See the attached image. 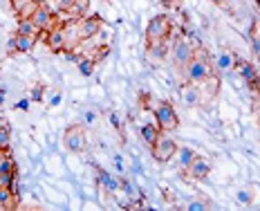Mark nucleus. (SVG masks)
Masks as SVG:
<instances>
[{
  "instance_id": "obj_19",
  "label": "nucleus",
  "mask_w": 260,
  "mask_h": 211,
  "mask_svg": "<svg viewBox=\"0 0 260 211\" xmlns=\"http://www.w3.org/2000/svg\"><path fill=\"white\" fill-rule=\"evenodd\" d=\"M94 66H96V61L90 56V54L88 56H81L77 61V68H79L81 77H92V74H94Z\"/></svg>"
},
{
  "instance_id": "obj_23",
  "label": "nucleus",
  "mask_w": 260,
  "mask_h": 211,
  "mask_svg": "<svg viewBox=\"0 0 260 211\" xmlns=\"http://www.w3.org/2000/svg\"><path fill=\"white\" fill-rule=\"evenodd\" d=\"M9 142H12L9 124L7 122H0V148H9Z\"/></svg>"
},
{
  "instance_id": "obj_28",
  "label": "nucleus",
  "mask_w": 260,
  "mask_h": 211,
  "mask_svg": "<svg viewBox=\"0 0 260 211\" xmlns=\"http://www.w3.org/2000/svg\"><path fill=\"white\" fill-rule=\"evenodd\" d=\"M186 209L188 211H207V209H211V204L204 198H198V200H193V202H188Z\"/></svg>"
},
{
  "instance_id": "obj_12",
  "label": "nucleus",
  "mask_w": 260,
  "mask_h": 211,
  "mask_svg": "<svg viewBox=\"0 0 260 211\" xmlns=\"http://www.w3.org/2000/svg\"><path fill=\"white\" fill-rule=\"evenodd\" d=\"M188 177H191V180H207L209 177V173H211V162L207 160V158H200V155H195V160L191 162V166H188L186 171Z\"/></svg>"
},
{
  "instance_id": "obj_4",
  "label": "nucleus",
  "mask_w": 260,
  "mask_h": 211,
  "mask_svg": "<svg viewBox=\"0 0 260 211\" xmlns=\"http://www.w3.org/2000/svg\"><path fill=\"white\" fill-rule=\"evenodd\" d=\"M171 32H173V23H171L169 16L166 14L155 16V18L148 20V27H146V45L171 39Z\"/></svg>"
},
{
  "instance_id": "obj_27",
  "label": "nucleus",
  "mask_w": 260,
  "mask_h": 211,
  "mask_svg": "<svg viewBox=\"0 0 260 211\" xmlns=\"http://www.w3.org/2000/svg\"><path fill=\"white\" fill-rule=\"evenodd\" d=\"M39 5H41V3H39V0H29V3H27V5H25V7H23V9H20V12H18V14H16V16H18V20H20V18H29V16H31V14H34V12H36V7H39Z\"/></svg>"
},
{
  "instance_id": "obj_32",
  "label": "nucleus",
  "mask_w": 260,
  "mask_h": 211,
  "mask_svg": "<svg viewBox=\"0 0 260 211\" xmlns=\"http://www.w3.org/2000/svg\"><path fill=\"white\" fill-rule=\"evenodd\" d=\"M112 162H115V169L119 171V173H123L126 171V164H123V158L119 153H112Z\"/></svg>"
},
{
  "instance_id": "obj_24",
  "label": "nucleus",
  "mask_w": 260,
  "mask_h": 211,
  "mask_svg": "<svg viewBox=\"0 0 260 211\" xmlns=\"http://www.w3.org/2000/svg\"><path fill=\"white\" fill-rule=\"evenodd\" d=\"M108 119H110V124H112V128L119 133V137H121V142H126V133H123V126H121V119H119V115L115 110H110L108 112Z\"/></svg>"
},
{
  "instance_id": "obj_15",
  "label": "nucleus",
  "mask_w": 260,
  "mask_h": 211,
  "mask_svg": "<svg viewBox=\"0 0 260 211\" xmlns=\"http://www.w3.org/2000/svg\"><path fill=\"white\" fill-rule=\"evenodd\" d=\"M96 180H99V185L106 189L108 193H117L119 189H121V185H119V180L112 173H108V171H104V169H99L96 171Z\"/></svg>"
},
{
  "instance_id": "obj_35",
  "label": "nucleus",
  "mask_w": 260,
  "mask_h": 211,
  "mask_svg": "<svg viewBox=\"0 0 260 211\" xmlns=\"http://www.w3.org/2000/svg\"><path fill=\"white\" fill-rule=\"evenodd\" d=\"M14 54H16V36H12L7 43V56H14Z\"/></svg>"
},
{
  "instance_id": "obj_7",
  "label": "nucleus",
  "mask_w": 260,
  "mask_h": 211,
  "mask_svg": "<svg viewBox=\"0 0 260 211\" xmlns=\"http://www.w3.org/2000/svg\"><path fill=\"white\" fill-rule=\"evenodd\" d=\"M101 27H104V20H101V16H83V18L79 20V25H77V34H79V39L81 41H85V39H94L96 34L101 32Z\"/></svg>"
},
{
  "instance_id": "obj_21",
  "label": "nucleus",
  "mask_w": 260,
  "mask_h": 211,
  "mask_svg": "<svg viewBox=\"0 0 260 211\" xmlns=\"http://www.w3.org/2000/svg\"><path fill=\"white\" fill-rule=\"evenodd\" d=\"M39 27L34 25V20L31 18H20L18 20V27H16V34H34V36H39Z\"/></svg>"
},
{
  "instance_id": "obj_8",
  "label": "nucleus",
  "mask_w": 260,
  "mask_h": 211,
  "mask_svg": "<svg viewBox=\"0 0 260 211\" xmlns=\"http://www.w3.org/2000/svg\"><path fill=\"white\" fill-rule=\"evenodd\" d=\"M31 20H34V25L39 27V29H52V27H56V25H63V23H58L56 20V16H54V12L50 7H47V5H39V7H36V12L29 16Z\"/></svg>"
},
{
  "instance_id": "obj_38",
  "label": "nucleus",
  "mask_w": 260,
  "mask_h": 211,
  "mask_svg": "<svg viewBox=\"0 0 260 211\" xmlns=\"http://www.w3.org/2000/svg\"><path fill=\"white\" fill-rule=\"evenodd\" d=\"M5 95H7V93H5V90H0V106L5 104Z\"/></svg>"
},
{
  "instance_id": "obj_34",
  "label": "nucleus",
  "mask_w": 260,
  "mask_h": 211,
  "mask_svg": "<svg viewBox=\"0 0 260 211\" xmlns=\"http://www.w3.org/2000/svg\"><path fill=\"white\" fill-rule=\"evenodd\" d=\"M61 101H63V95H61V90H56V93L52 95V99H50V106L54 108V106H58V104H61Z\"/></svg>"
},
{
  "instance_id": "obj_26",
  "label": "nucleus",
  "mask_w": 260,
  "mask_h": 211,
  "mask_svg": "<svg viewBox=\"0 0 260 211\" xmlns=\"http://www.w3.org/2000/svg\"><path fill=\"white\" fill-rule=\"evenodd\" d=\"M236 200L240 204H251L253 200H256V193H253L251 189H240V191L236 193Z\"/></svg>"
},
{
  "instance_id": "obj_37",
  "label": "nucleus",
  "mask_w": 260,
  "mask_h": 211,
  "mask_svg": "<svg viewBox=\"0 0 260 211\" xmlns=\"http://www.w3.org/2000/svg\"><path fill=\"white\" fill-rule=\"evenodd\" d=\"M256 95L260 97V70H258V74H256Z\"/></svg>"
},
{
  "instance_id": "obj_11",
  "label": "nucleus",
  "mask_w": 260,
  "mask_h": 211,
  "mask_svg": "<svg viewBox=\"0 0 260 211\" xmlns=\"http://www.w3.org/2000/svg\"><path fill=\"white\" fill-rule=\"evenodd\" d=\"M242 61H245V58H240L234 50H222L218 54V58H215V68H218L220 72H236Z\"/></svg>"
},
{
  "instance_id": "obj_13",
  "label": "nucleus",
  "mask_w": 260,
  "mask_h": 211,
  "mask_svg": "<svg viewBox=\"0 0 260 211\" xmlns=\"http://www.w3.org/2000/svg\"><path fill=\"white\" fill-rule=\"evenodd\" d=\"M238 74H240V79L247 83V88L251 90V93H256V74H258V70H256V66H253L251 61H242L240 66H238V70H236Z\"/></svg>"
},
{
  "instance_id": "obj_20",
  "label": "nucleus",
  "mask_w": 260,
  "mask_h": 211,
  "mask_svg": "<svg viewBox=\"0 0 260 211\" xmlns=\"http://www.w3.org/2000/svg\"><path fill=\"white\" fill-rule=\"evenodd\" d=\"M177 153H180V166H182V171H186L188 166H191V162L195 160V150L193 148H188V146H180L177 148Z\"/></svg>"
},
{
  "instance_id": "obj_36",
  "label": "nucleus",
  "mask_w": 260,
  "mask_h": 211,
  "mask_svg": "<svg viewBox=\"0 0 260 211\" xmlns=\"http://www.w3.org/2000/svg\"><path fill=\"white\" fill-rule=\"evenodd\" d=\"M213 5H218V7H226L229 5V0H211Z\"/></svg>"
},
{
  "instance_id": "obj_10",
  "label": "nucleus",
  "mask_w": 260,
  "mask_h": 211,
  "mask_svg": "<svg viewBox=\"0 0 260 211\" xmlns=\"http://www.w3.org/2000/svg\"><path fill=\"white\" fill-rule=\"evenodd\" d=\"M166 56H171V39H164V41H157V43H150L148 45V61L153 66H161L166 61Z\"/></svg>"
},
{
  "instance_id": "obj_17",
  "label": "nucleus",
  "mask_w": 260,
  "mask_h": 211,
  "mask_svg": "<svg viewBox=\"0 0 260 211\" xmlns=\"http://www.w3.org/2000/svg\"><path fill=\"white\" fill-rule=\"evenodd\" d=\"M18 207V196L9 187H0V209H16Z\"/></svg>"
},
{
  "instance_id": "obj_3",
  "label": "nucleus",
  "mask_w": 260,
  "mask_h": 211,
  "mask_svg": "<svg viewBox=\"0 0 260 211\" xmlns=\"http://www.w3.org/2000/svg\"><path fill=\"white\" fill-rule=\"evenodd\" d=\"M193 54H195V45L188 39H184V36H180V39H175L171 43V61H173V66H175L177 74L184 72V68L188 66Z\"/></svg>"
},
{
  "instance_id": "obj_16",
  "label": "nucleus",
  "mask_w": 260,
  "mask_h": 211,
  "mask_svg": "<svg viewBox=\"0 0 260 211\" xmlns=\"http://www.w3.org/2000/svg\"><path fill=\"white\" fill-rule=\"evenodd\" d=\"M159 133L161 131H159V126H157V124H142V126H139V135H142V139L150 146V148L155 146L157 137H159Z\"/></svg>"
},
{
  "instance_id": "obj_1",
  "label": "nucleus",
  "mask_w": 260,
  "mask_h": 211,
  "mask_svg": "<svg viewBox=\"0 0 260 211\" xmlns=\"http://www.w3.org/2000/svg\"><path fill=\"white\" fill-rule=\"evenodd\" d=\"M184 81H188V83H204L209 77H213V61H211V56L207 54L204 47H195V54L193 58L188 61V66L184 68L182 72Z\"/></svg>"
},
{
  "instance_id": "obj_30",
  "label": "nucleus",
  "mask_w": 260,
  "mask_h": 211,
  "mask_svg": "<svg viewBox=\"0 0 260 211\" xmlns=\"http://www.w3.org/2000/svg\"><path fill=\"white\" fill-rule=\"evenodd\" d=\"M14 180H18L16 171H7V173H0V187H9Z\"/></svg>"
},
{
  "instance_id": "obj_9",
  "label": "nucleus",
  "mask_w": 260,
  "mask_h": 211,
  "mask_svg": "<svg viewBox=\"0 0 260 211\" xmlns=\"http://www.w3.org/2000/svg\"><path fill=\"white\" fill-rule=\"evenodd\" d=\"M180 99H182V104L184 106H188V108H198V106H202V88H200L198 83H184L180 85Z\"/></svg>"
},
{
  "instance_id": "obj_2",
  "label": "nucleus",
  "mask_w": 260,
  "mask_h": 211,
  "mask_svg": "<svg viewBox=\"0 0 260 211\" xmlns=\"http://www.w3.org/2000/svg\"><path fill=\"white\" fill-rule=\"evenodd\" d=\"M153 115H155V124L159 126V131L171 133L180 128V117H177L175 108H173L171 101H155L153 106Z\"/></svg>"
},
{
  "instance_id": "obj_33",
  "label": "nucleus",
  "mask_w": 260,
  "mask_h": 211,
  "mask_svg": "<svg viewBox=\"0 0 260 211\" xmlns=\"http://www.w3.org/2000/svg\"><path fill=\"white\" fill-rule=\"evenodd\" d=\"M29 104H31V99H20V101H16L14 108H16V110H23L25 112L27 108H29Z\"/></svg>"
},
{
  "instance_id": "obj_6",
  "label": "nucleus",
  "mask_w": 260,
  "mask_h": 211,
  "mask_svg": "<svg viewBox=\"0 0 260 211\" xmlns=\"http://www.w3.org/2000/svg\"><path fill=\"white\" fill-rule=\"evenodd\" d=\"M63 146H65V150H70V153H83L85 146H88L85 131L81 126H77V124L68 126L63 133Z\"/></svg>"
},
{
  "instance_id": "obj_40",
  "label": "nucleus",
  "mask_w": 260,
  "mask_h": 211,
  "mask_svg": "<svg viewBox=\"0 0 260 211\" xmlns=\"http://www.w3.org/2000/svg\"><path fill=\"white\" fill-rule=\"evenodd\" d=\"M39 3H43V0H39Z\"/></svg>"
},
{
  "instance_id": "obj_25",
  "label": "nucleus",
  "mask_w": 260,
  "mask_h": 211,
  "mask_svg": "<svg viewBox=\"0 0 260 211\" xmlns=\"http://www.w3.org/2000/svg\"><path fill=\"white\" fill-rule=\"evenodd\" d=\"M45 90H47L45 83H36L34 88H31V93H29V99L34 101V104H41V101L45 99Z\"/></svg>"
},
{
  "instance_id": "obj_31",
  "label": "nucleus",
  "mask_w": 260,
  "mask_h": 211,
  "mask_svg": "<svg viewBox=\"0 0 260 211\" xmlns=\"http://www.w3.org/2000/svg\"><path fill=\"white\" fill-rule=\"evenodd\" d=\"M74 3H77V0H56V9H58V12H65V14H68L70 9H72Z\"/></svg>"
},
{
  "instance_id": "obj_5",
  "label": "nucleus",
  "mask_w": 260,
  "mask_h": 211,
  "mask_svg": "<svg viewBox=\"0 0 260 211\" xmlns=\"http://www.w3.org/2000/svg\"><path fill=\"white\" fill-rule=\"evenodd\" d=\"M177 142L171 137V135H166L164 131L159 133V137H157V142H155V146L150 150H153V158H155V162H159V164H166L173 155L177 153Z\"/></svg>"
},
{
  "instance_id": "obj_39",
  "label": "nucleus",
  "mask_w": 260,
  "mask_h": 211,
  "mask_svg": "<svg viewBox=\"0 0 260 211\" xmlns=\"http://www.w3.org/2000/svg\"><path fill=\"white\" fill-rule=\"evenodd\" d=\"M7 153H9V148H0V160H3Z\"/></svg>"
},
{
  "instance_id": "obj_14",
  "label": "nucleus",
  "mask_w": 260,
  "mask_h": 211,
  "mask_svg": "<svg viewBox=\"0 0 260 211\" xmlns=\"http://www.w3.org/2000/svg\"><path fill=\"white\" fill-rule=\"evenodd\" d=\"M16 36V54H29L34 50L36 41H39V36L34 34H14Z\"/></svg>"
},
{
  "instance_id": "obj_22",
  "label": "nucleus",
  "mask_w": 260,
  "mask_h": 211,
  "mask_svg": "<svg viewBox=\"0 0 260 211\" xmlns=\"http://www.w3.org/2000/svg\"><path fill=\"white\" fill-rule=\"evenodd\" d=\"M251 50H253V56H256L258 63H260V23L253 25V32H251Z\"/></svg>"
},
{
  "instance_id": "obj_18",
  "label": "nucleus",
  "mask_w": 260,
  "mask_h": 211,
  "mask_svg": "<svg viewBox=\"0 0 260 211\" xmlns=\"http://www.w3.org/2000/svg\"><path fill=\"white\" fill-rule=\"evenodd\" d=\"M88 9H90V0H77V3L72 5V9L68 12L70 23H72V20H81L83 16H88Z\"/></svg>"
},
{
  "instance_id": "obj_29",
  "label": "nucleus",
  "mask_w": 260,
  "mask_h": 211,
  "mask_svg": "<svg viewBox=\"0 0 260 211\" xmlns=\"http://www.w3.org/2000/svg\"><path fill=\"white\" fill-rule=\"evenodd\" d=\"M96 122H99V112H96V110H92V108H90V110L83 112V124H85V126H94Z\"/></svg>"
}]
</instances>
